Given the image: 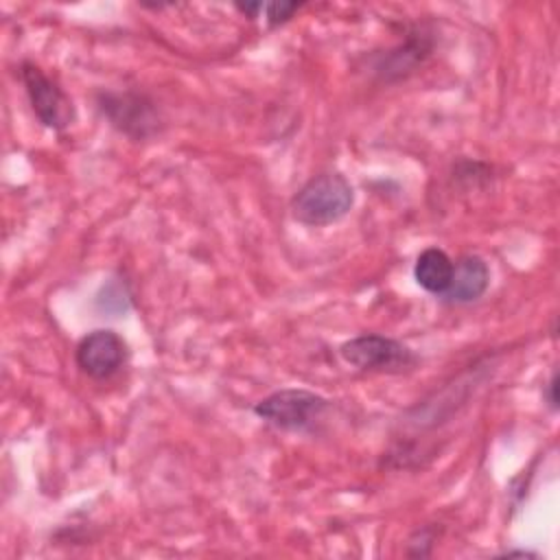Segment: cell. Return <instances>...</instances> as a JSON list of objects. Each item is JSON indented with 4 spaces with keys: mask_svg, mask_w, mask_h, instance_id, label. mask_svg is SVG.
<instances>
[{
    "mask_svg": "<svg viewBox=\"0 0 560 560\" xmlns=\"http://www.w3.org/2000/svg\"><path fill=\"white\" fill-rule=\"evenodd\" d=\"M354 203V190L341 173L311 177L293 197L291 214L295 221L322 228L341 221Z\"/></svg>",
    "mask_w": 560,
    "mask_h": 560,
    "instance_id": "6da1fadb",
    "label": "cell"
},
{
    "mask_svg": "<svg viewBox=\"0 0 560 560\" xmlns=\"http://www.w3.org/2000/svg\"><path fill=\"white\" fill-rule=\"evenodd\" d=\"M328 400L308 389H280L256 402L254 413L282 431H308L326 413Z\"/></svg>",
    "mask_w": 560,
    "mask_h": 560,
    "instance_id": "7a4b0ae2",
    "label": "cell"
},
{
    "mask_svg": "<svg viewBox=\"0 0 560 560\" xmlns=\"http://www.w3.org/2000/svg\"><path fill=\"white\" fill-rule=\"evenodd\" d=\"M339 354L363 372H402L418 363V357L405 343L383 335H359L341 343Z\"/></svg>",
    "mask_w": 560,
    "mask_h": 560,
    "instance_id": "3957f363",
    "label": "cell"
},
{
    "mask_svg": "<svg viewBox=\"0 0 560 560\" xmlns=\"http://www.w3.org/2000/svg\"><path fill=\"white\" fill-rule=\"evenodd\" d=\"M20 79L26 88L31 107L44 127L61 131L74 120V107L70 96L39 66H35L33 61H24L20 66Z\"/></svg>",
    "mask_w": 560,
    "mask_h": 560,
    "instance_id": "277c9868",
    "label": "cell"
},
{
    "mask_svg": "<svg viewBox=\"0 0 560 560\" xmlns=\"http://www.w3.org/2000/svg\"><path fill=\"white\" fill-rule=\"evenodd\" d=\"M101 112L107 120L129 138L147 140L160 129V114L144 94L138 92H107L101 94Z\"/></svg>",
    "mask_w": 560,
    "mask_h": 560,
    "instance_id": "5b68a950",
    "label": "cell"
},
{
    "mask_svg": "<svg viewBox=\"0 0 560 560\" xmlns=\"http://www.w3.org/2000/svg\"><path fill=\"white\" fill-rule=\"evenodd\" d=\"M74 359L83 374L94 381H105L122 368L127 359V343L118 332L109 328H96L79 341Z\"/></svg>",
    "mask_w": 560,
    "mask_h": 560,
    "instance_id": "8992f818",
    "label": "cell"
},
{
    "mask_svg": "<svg viewBox=\"0 0 560 560\" xmlns=\"http://www.w3.org/2000/svg\"><path fill=\"white\" fill-rule=\"evenodd\" d=\"M490 284V269L481 256L468 254L453 262V278L442 295L448 304H470L479 300Z\"/></svg>",
    "mask_w": 560,
    "mask_h": 560,
    "instance_id": "52a82bcc",
    "label": "cell"
},
{
    "mask_svg": "<svg viewBox=\"0 0 560 560\" xmlns=\"http://www.w3.org/2000/svg\"><path fill=\"white\" fill-rule=\"evenodd\" d=\"M413 278L424 291L442 298L446 293L448 284H451V278H453L451 256L440 247H427L416 258Z\"/></svg>",
    "mask_w": 560,
    "mask_h": 560,
    "instance_id": "ba28073f",
    "label": "cell"
},
{
    "mask_svg": "<svg viewBox=\"0 0 560 560\" xmlns=\"http://www.w3.org/2000/svg\"><path fill=\"white\" fill-rule=\"evenodd\" d=\"M129 302H131V295L127 291V284L120 282L118 278L109 280L107 284H103L98 298H96V304L103 308V311H114V313H122L129 308Z\"/></svg>",
    "mask_w": 560,
    "mask_h": 560,
    "instance_id": "9c48e42d",
    "label": "cell"
},
{
    "mask_svg": "<svg viewBox=\"0 0 560 560\" xmlns=\"http://www.w3.org/2000/svg\"><path fill=\"white\" fill-rule=\"evenodd\" d=\"M298 9H300V2H271V4L262 7L269 26L284 24Z\"/></svg>",
    "mask_w": 560,
    "mask_h": 560,
    "instance_id": "30bf717a",
    "label": "cell"
},
{
    "mask_svg": "<svg viewBox=\"0 0 560 560\" xmlns=\"http://www.w3.org/2000/svg\"><path fill=\"white\" fill-rule=\"evenodd\" d=\"M556 389H558V372L551 374L549 383L545 385V398H547V405L551 411L558 409V396H556Z\"/></svg>",
    "mask_w": 560,
    "mask_h": 560,
    "instance_id": "8fae6325",
    "label": "cell"
},
{
    "mask_svg": "<svg viewBox=\"0 0 560 560\" xmlns=\"http://www.w3.org/2000/svg\"><path fill=\"white\" fill-rule=\"evenodd\" d=\"M262 2H254V4H236V9L238 11H243L245 15H249V18H258V13L262 11Z\"/></svg>",
    "mask_w": 560,
    "mask_h": 560,
    "instance_id": "7c38bea8",
    "label": "cell"
}]
</instances>
